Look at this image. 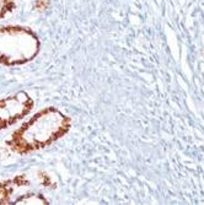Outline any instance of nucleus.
I'll return each mask as SVG.
<instances>
[{
  "label": "nucleus",
  "instance_id": "nucleus-1",
  "mask_svg": "<svg viewBox=\"0 0 204 205\" xmlns=\"http://www.w3.org/2000/svg\"><path fill=\"white\" fill-rule=\"evenodd\" d=\"M70 128V117L58 108L47 107L19 126L6 140V146L11 152L27 155L56 142Z\"/></svg>",
  "mask_w": 204,
  "mask_h": 205
},
{
  "label": "nucleus",
  "instance_id": "nucleus-2",
  "mask_svg": "<svg viewBox=\"0 0 204 205\" xmlns=\"http://www.w3.org/2000/svg\"><path fill=\"white\" fill-rule=\"evenodd\" d=\"M40 49V38L29 27L0 26V65L26 64L37 57Z\"/></svg>",
  "mask_w": 204,
  "mask_h": 205
},
{
  "label": "nucleus",
  "instance_id": "nucleus-3",
  "mask_svg": "<svg viewBox=\"0 0 204 205\" xmlns=\"http://www.w3.org/2000/svg\"><path fill=\"white\" fill-rule=\"evenodd\" d=\"M35 106V101L29 93L19 91L0 99V131L17 123L29 114Z\"/></svg>",
  "mask_w": 204,
  "mask_h": 205
},
{
  "label": "nucleus",
  "instance_id": "nucleus-4",
  "mask_svg": "<svg viewBox=\"0 0 204 205\" xmlns=\"http://www.w3.org/2000/svg\"><path fill=\"white\" fill-rule=\"evenodd\" d=\"M30 186V181L26 174H19L11 179L0 182V204H13V195L20 188Z\"/></svg>",
  "mask_w": 204,
  "mask_h": 205
},
{
  "label": "nucleus",
  "instance_id": "nucleus-5",
  "mask_svg": "<svg viewBox=\"0 0 204 205\" xmlns=\"http://www.w3.org/2000/svg\"><path fill=\"white\" fill-rule=\"evenodd\" d=\"M13 204H49V203L43 197V194H40L37 192H29L14 199Z\"/></svg>",
  "mask_w": 204,
  "mask_h": 205
},
{
  "label": "nucleus",
  "instance_id": "nucleus-6",
  "mask_svg": "<svg viewBox=\"0 0 204 205\" xmlns=\"http://www.w3.org/2000/svg\"><path fill=\"white\" fill-rule=\"evenodd\" d=\"M15 9V0H0V20Z\"/></svg>",
  "mask_w": 204,
  "mask_h": 205
}]
</instances>
